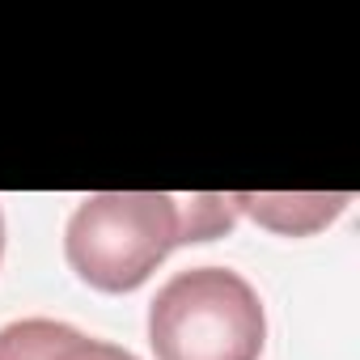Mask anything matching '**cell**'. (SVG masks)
<instances>
[{
  "label": "cell",
  "mask_w": 360,
  "mask_h": 360,
  "mask_svg": "<svg viewBox=\"0 0 360 360\" xmlns=\"http://www.w3.org/2000/svg\"><path fill=\"white\" fill-rule=\"evenodd\" d=\"M233 195H165V191H98L77 204L64 229L68 267L98 292L140 288L157 263L191 242L233 233Z\"/></svg>",
  "instance_id": "6da1fadb"
},
{
  "label": "cell",
  "mask_w": 360,
  "mask_h": 360,
  "mask_svg": "<svg viewBox=\"0 0 360 360\" xmlns=\"http://www.w3.org/2000/svg\"><path fill=\"white\" fill-rule=\"evenodd\" d=\"M263 343V297L229 267L174 271L148 301V347L157 360H259Z\"/></svg>",
  "instance_id": "7a4b0ae2"
},
{
  "label": "cell",
  "mask_w": 360,
  "mask_h": 360,
  "mask_svg": "<svg viewBox=\"0 0 360 360\" xmlns=\"http://www.w3.org/2000/svg\"><path fill=\"white\" fill-rule=\"evenodd\" d=\"M352 204L347 191H238L233 208L238 217H250L255 225L284 233V238H305L326 229L335 217H343V208Z\"/></svg>",
  "instance_id": "3957f363"
},
{
  "label": "cell",
  "mask_w": 360,
  "mask_h": 360,
  "mask_svg": "<svg viewBox=\"0 0 360 360\" xmlns=\"http://www.w3.org/2000/svg\"><path fill=\"white\" fill-rule=\"evenodd\" d=\"M64 335H68V322L18 318L9 326H0V360H51V352Z\"/></svg>",
  "instance_id": "277c9868"
},
{
  "label": "cell",
  "mask_w": 360,
  "mask_h": 360,
  "mask_svg": "<svg viewBox=\"0 0 360 360\" xmlns=\"http://www.w3.org/2000/svg\"><path fill=\"white\" fill-rule=\"evenodd\" d=\"M51 360H140V356L127 352V347H119V343H106V339H94V335L68 326V335L56 343Z\"/></svg>",
  "instance_id": "5b68a950"
},
{
  "label": "cell",
  "mask_w": 360,
  "mask_h": 360,
  "mask_svg": "<svg viewBox=\"0 0 360 360\" xmlns=\"http://www.w3.org/2000/svg\"><path fill=\"white\" fill-rule=\"evenodd\" d=\"M0 255H5V212H0Z\"/></svg>",
  "instance_id": "8992f818"
}]
</instances>
